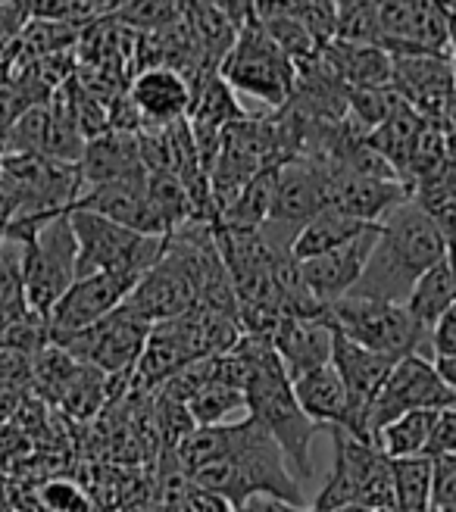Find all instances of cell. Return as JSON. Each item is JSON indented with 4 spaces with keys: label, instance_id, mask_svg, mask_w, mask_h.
<instances>
[{
    "label": "cell",
    "instance_id": "1",
    "mask_svg": "<svg viewBox=\"0 0 456 512\" xmlns=\"http://www.w3.org/2000/svg\"><path fill=\"white\" fill-rule=\"evenodd\" d=\"M441 260H447V244L435 219L416 200H407L378 225V241L369 256V266L350 297L407 303L416 281Z\"/></svg>",
    "mask_w": 456,
    "mask_h": 512
},
{
    "label": "cell",
    "instance_id": "43",
    "mask_svg": "<svg viewBox=\"0 0 456 512\" xmlns=\"http://www.w3.org/2000/svg\"><path fill=\"white\" fill-rule=\"evenodd\" d=\"M382 512H397V509H382Z\"/></svg>",
    "mask_w": 456,
    "mask_h": 512
},
{
    "label": "cell",
    "instance_id": "24",
    "mask_svg": "<svg viewBox=\"0 0 456 512\" xmlns=\"http://www.w3.org/2000/svg\"><path fill=\"white\" fill-rule=\"evenodd\" d=\"M453 303H456V275H453L450 260H441L435 269H428L416 281V288L407 300V310L428 331V335H432V328L438 325V319L450 310Z\"/></svg>",
    "mask_w": 456,
    "mask_h": 512
},
{
    "label": "cell",
    "instance_id": "14",
    "mask_svg": "<svg viewBox=\"0 0 456 512\" xmlns=\"http://www.w3.org/2000/svg\"><path fill=\"white\" fill-rule=\"evenodd\" d=\"M391 85L422 119L444 122L447 104L456 94L450 54H397Z\"/></svg>",
    "mask_w": 456,
    "mask_h": 512
},
{
    "label": "cell",
    "instance_id": "40",
    "mask_svg": "<svg viewBox=\"0 0 456 512\" xmlns=\"http://www.w3.org/2000/svg\"><path fill=\"white\" fill-rule=\"evenodd\" d=\"M444 128H447V132H456V94L450 97V104H447V113H444Z\"/></svg>",
    "mask_w": 456,
    "mask_h": 512
},
{
    "label": "cell",
    "instance_id": "28",
    "mask_svg": "<svg viewBox=\"0 0 456 512\" xmlns=\"http://www.w3.org/2000/svg\"><path fill=\"white\" fill-rule=\"evenodd\" d=\"M247 409V394L228 388V384H207L191 403H188V413L194 419L197 428H210V425H228L235 413Z\"/></svg>",
    "mask_w": 456,
    "mask_h": 512
},
{
    "label": "cell",
    "instance_id": "3",
    "mask_svg": "<svg viewBox=\"0 0 456 512\" xmlns=\"http://www.w3.org/2000/svg\"><path fill=\"white\" fill-rule=\"evenodd\" d=\"M332 434V472L316 494L310 512H335L344 506H366L372 512L394 509V463L372 441H363L344 428Z\"/></svg>",
    "mask_w": 456,
    "mask_h": 512
},
{
    "label": "cell",
    "instance_id": "41",
    "mask_svg": "<svg viewBox=\"0 0 456 512\" xmlns=\"http://www.w3.org/2000/svg\"><path fill=\"white\" fill-rule=\"evenodd\" d=\"M453 7V32H450V63H453V72H456V4Z\"/></svg>",
    "mask_w": 456,
    "mask_h": 512
},
{
    "label": "cell",
    "instance_id": "15",
    "mask_svg": "<svg viewBox=\"0 0 456 512\" xmlns=\"http://www.w3.org/2000/svg\"><path fill=\"white\" fill-rule=\"evenodd\" d=\"M328 166V163H325ZM328 210H338L363 225H382L397 207L413 200V191L397 178H372L328 166Z\"/></svg>",
    "mask_w": 456,
    "mask_h": 512
},
{
    "label": "cell",
    "instance_id": "32",
    "mask_svg": "<svg viewBox=\"0 0 456 512\" xmlns=\"http://www.w3.org/2000/svg\"><path fill=\"white\" fill-rule=\"evenodd\" d=\"M38 503L44 512H94V500L79 488L75 481L66 478H50L38 491Z\"/></svg>",
    "mask_w": 456,
    "mask_h": 512
},
{
    "label": "cell",
    "instance_id": "26",
    "mask_svg": "<svg viewBox=\"0 0 456 512\" xmlns=\"http://www.w3.org/2000/svg\"><path fill=\"white\" fill-rule=\"evenodd\" d=\"M435 416L438 413H407L394 419L391 425H385L375 434L372 444L382 450L391 463L394 459H413V456H428V444H432V428H435Z\"/></svg>",
    "mask_w": 456,
    "mask_h": 512
},
{
    "label": "cell",
    "instance_id": "37",
    "mask_svg": "<svg viewBox=\"0 0 456 512\" xmlns=\"http://www.w3.org/2000/svg\"><path fill=\"white\" fill-rule=\"evenodd\" d=\"M235 512H310V509L297 506L291 500H282V497H272V494H257V497H247Z\"/></svg>",
    "mask_w": 456,
    "mask_h": 512
},
{
    "label": "cell",
    "instance_id": "13",
    "mask_svg": "<svg viewBox=\"0 0 456 512\" xmlns=\"http://www.w3.org/2000/svg\"><path fill=\"white\" fill-rule=\"evenodd\" d=\"M332 366L338 369L347 397H350V434L369 441V413L372 403L382 394L385 381L391 378L397 360L382 353H372L360 344L347 341L344 335L335 331V353H332Z\"/></svg>",
    "mask_w": 456,
    "mask_h": 512
},
{
    "label": "cell",
    "instance_id": "7",
    "mask_svg": "<svg viewBox=\"0 0 456 512\" xmlns=\"http://www.w3.org/2000/svg\"><path fill=\"white\" fill-rule=\"evenodd\" d=\"M338 335L360 344L372 353L407 360V356H428V331L410 316L407 303H382L363 297H344L328 306Z\"/></svg>",
    "mask_w": 456,
    "mask_h": 512
},
{
    "label": "cell",
    "instance_id": "38",
    "mask_svg": "<svg viewBox=\"0 0 456 512\" xmlns=\"http://www.w3.org/2000/svg\"><path fill=\"white\" fill-rule=\"evenodd\" d=\"M13 216H16V203H13V197L4 188H0V250L7 247V235H10Z\"/></svg>",
    "mask_w": 456,
    "mask_h": 512
},
{
    "label": "cell",
    "instance_id": "5",
    "mask_svg": "<svg viewBox=\"0 0 456 512\" xmlns=\"http://www.w3.org/2000/svg\"><path fill=\"white\" fill-rule=\"evenodd\" d=\"M75 241H79V278L88 275H135L144 278L154 269L169 238H147L113 219L88 210L69 213Z\"/></svg>",
    "mask_w": 456,
    "mask_h": 512
},
{
    "label": "cell",
    "instance_id": "18",
    "mask_svg": "<svg viewBox=\"0 0 456 512\" xmlns=\"http://www.w3.org/2000/svg\"><path fill=\"white\" fill-rule=\"evenodd\" d=\"M272 347L291 381L328 366L335 353V325L328 319V310L325 316H310V319L285 316L272 338Z\"/></svg>",
    "mask_w": 456,
    "mask_h": 512
},
{
    "label": "cell",
    "instance_id": "30",
    "mask_svg": "<svg viewBox=\"0 0 456 512\" xmlns=\"http://www.w3.org/2000/svg\"><path fill=\"white\" fill-rule=\"evenodd\" d=\"M335 41L382 47L378 4H369V0H347V4H338V35H335Z\"/></svg>",
    "mask_w": 456,
    "mask_h": 512
},
{
    "label": "cell",
    "instance_id": "44",
    "mask_svg": "<svg viewBox=\"0 0 456 512\" xmlns=\"http://www.w3.org/2000/svg\"><path fill=\"white\" fill-rule=\"evenodd\" d=\"M435 512H438V509H435Z\"/></svg>",
    "mask_w": 456,
    "mask_h": 512
},
{
    "label": "cell",
    "instance_id": "36",
    "mask_svg": "<svg viewBox=\"0 0 456 512\" xmlns=\"http://www.w3.org/2000/svg\"><path fill=\"white\" fill-rule=\"evenodd\" d=\"M179 512H235V506L228 503L225 497L213 494V491H204V488H194L188 484V491L179 503Z\"/></svg>",
    "mask_w": 456,
    "mask_h": 512
},
{
    "label": "cell",
    "instance_id": "20",
    "mask_svg": "<svg viewBox=\"0 0 456 512\" xmlns=\"http://www.w3.org/2000/svg\"><path fill=\"white\" fill-rule=\"evenodd\" d=\"M144 163H141V150H138V135H122V132H107L94 141H88L82 163H79V175H82V197L88 191L107 188L116 182H125V178L144 175ZM79 197V200H82Z\"/></svg>",
    "mask_w": 456,
    "mask_h": 512
},
{
    "label": "cell",
    "instance_id": "34",
    "mask_svg": "<svg viewBox=\"0 0 456 512\" xmlns=\"http://www.w3.org/2000/svg\"><path fill=\"white\" fill-rule=\"evenodd\" d=\"M447 356H456V303L428 335V360H447Z\"/></svg>",
    "mask_w": 456,
    "mask_h": 512
},
{
    "label": "cell",
    "instance_id": "11",
    "mask_svg": "<svg viewBox=\"0 0 456 512\" xmlns=\"http://www.w3.org/2000/svg\"><path fill=\"white\" fill-rule=\"evenodd\" d=\"M382 47L397 54H450L453 7L432 0H385L378 4Z\"/></svg>",
    "mask_w": 456,
    "mask_h": 512
},
{
    "label": "cell",
    "instance_id": "10",
    "mask_svg": "<svg viewBox=\"0 0 456 512\" xmlns=\"http://www.w3.org/2000/svg\"><path fill=\"white\" fill-rule=\"evenodd\" d=\"M150 328L154 325L138 319L129 306L122 303L113 316L79 331V335L57 341V347H63L72 360L88 363L104 375H129V372H135V366L141 360Z\"/></svg>",
    "mask_w": 456,
    "mask_h": 512
},
{
    "label": "cell",
    "instance_id": "22",
    "mask_svg": "<svg viewBox=\"0 0 456 512\" xmlns=\"http://www.w3.org/2000/svg\"><path fill=\"white\" fill-rule=\"evenodd\" d=\"M422 122L425 119L410 104H400L369 135V147L394 169V175L400 178L403 185H407V169H410L413 150H416V141H419V132H422Z\"/></svg>",
    "mask_w": 456,
    "mask_h": 512
},
{
    "label": "cell",
    "instance_id": "35",
    "mask_svg": "<svg viewBox=\"0 0 456 512\" xmlns=\"http://www.w3.org/2000/svg\"><path fill=\"white\" fill-rule=\"evenodd\" d=\"M428 456H456V406H447L435 416L432 428V444H428Z\"/></svg>",
    "mask_w": 456,
    "mask_h": 512
},
{
    "label": "cell",
    "instance_id": "12",
    "mask_svg": "<svg viewBox=\"0 0 456 512\" xmlns=\"http://www.w3.org/2000/svg\"><path fill=\"white\" fill-rule=\"evenodd\" d=\"M135 275H88L75 278V285L63 294V300L50 313V344L79 335V331L104 322L138 288Z\"/></svg>",
    "mask_w": 456,
    "mask_h": 512
},
{
    "label": "cell",
    "instance_id": "42",
    "mask_svg": "<svg viewBox=\"0 0 456 512\" xmlns=\"http://www.w3.org/2000/svg\"><path fill=\"white\" fill-rule=\"evenodd\" d=\"M335 512H372L366 506H344V509H335Z\"/></svg>",
    "mask_w": 456,
    "mask_h": 512
},
{
    "label": "cell",
    "instance_id": "2",
    "mask_svg": "<svg viewBox=\"0 0 456 512\" xmlns=\"http://www.w3.org/2000/svg\"><path fill=\"white\" fill-rule=\"evenodd\" d=\"M185 478L194 488L225 497L235 509L257 494H272L303 506V488L291 472L288 456L275 444L272 434L250 416L232 422V438H228L222 459L188 472Z\"/></svg>",
    "mask_w": 456,
    "mask_h": 512
},
{
    "label": "cell",
    "instance_id": "9",
    "mask_svg": "<svg viewBox=\"0 0 456 512\" xmlns=\"http://www.w3.org/2000/svg\"><path fill=\"white\" fill-rule=\"evenodd\" d=\"M447 406H456V391L447 388V381L441 378L435 363L419 353L407 356V360H400L394 366L382 394H378V400L372 403L369 441L400 416L422 413V409H428V413H441Z\"/></svg>",
    "mask_w": 456,
    "mask_h": 512
},
{
    "label": "cell",
    "instance_id": "6",
    "mask_svg": "<svg viewBox=\"0 0 456 512\" xmlns=\"http://www.w3.org/2000/svg\"><path fill=\"white\" fill-rule=\"evenodd\" d=\"M219 75L235 88V94H247L272 110H282L297 88L294 60L269 38L257 16L238 32L235 47L219 66Z\"/></svg>",
    "mask_w": 456,
    "mask_h": 512
},
{
    "label": "cell",
    "instance_id": "31",
    "mask_svg": "<svg viewBox=\"0 0 456 512\" xmlns=\"http://www.w3.org/2000/svg\"><path fill=\"white\" fill-rule=\"evenodd\" d=\"M29 310L22 285V247L10 244L0 250V319H13Z\"/></svg>",
    "mask_w": 456,
    "mask_h": 512
},
{
    "label": "cell",
    "instance_id": "16",
    "mask_svg": "<svg viewBox=\"0 0 456 512\" xmlns=\"http://www.w3.org/2000/svg\"><path fill=\"white\" fill-rule=\"evenodd\" d=\"M375 241H378V225L369 228V232L360 235L357 241H350V244L325 253V256H316V260L300 263V275H303V281H307L310 294L322 306H335L338 300L350 297L353 288L360 285L366 266H369Z\"/></svg>",
    "mask_w": 456,
    "mask_h": 512
},
{
    "label": "cell",
    "instance_id": "25",
    "mask_svg": "<svg viewBox=\"0 0 456 512\" xmlns=\"http://www.w3.org/2000/svg\"><path fill=\"white\" fill-rule=\"evenodd\" d=\"M394 509L435 512V459H394Z\"/></svg>",
    "mask_w": 456,
    "mask_h": 512
},
{
    "label": "cell",
    "instance_id": "8",
    "mask_svg": "<svg viewBox=\"0 0 456 512\" xmlns=\"http://www.w3.org/2000/svg\"><path fill=\"white\" fill-rule=\"evenodd\" d=\"M22 285L29 310L50 322L54 306L79 278V241H75L69 213L44 222L22 241Z\"/></svg>",
    "mask_w": 456,
    "mask_h": 512
},
{
    "label": "cell",
    "instance_id": "4",
    "mask_svg": "<svg viewBox=\"0 0 456 512\" xmlns=\"http://www.w3.org/2000/svg\"><path fill=\"white\" fill-rule=\"evenodd\" d=\"M247 416L253 422H260L272 434L300 481L313 478L310 444L316 438L319 425H313L310 416L300 409V403L294 397V384H291L282 360H278L275 347L266 350V356L257 366V375H253L250 388H247Z\"/></svg>",
    "mask_w": 456,
    "mask_h": 512
},
{
    "label": "cell",
    "instance_id": "39",
    "mask_svg": "<svg viewBox=\"0 0 456 512\" xmlns=\"http://www.w3.org/2000/svg\"><path fill=\"white\" fill-rule=\"evenodd\" d=\"M432 363L441 372V378L447 381V388L456 391V356H447V360H432Z\"/></svg>",
    "mask_w": 456,
    "mask_h": 512
},
{
    "label": "cell",
    "instance_id": "17",
    "mask_svg": "<svg viewBox=\"0 0 456 512\" xmlns=\"http://www.w3.org/2000/svg\"><path fill=\"white\" fill-rule=\"evenodd\" d=\"M147 178H150V172L125 178V182H116L107 188L88 191L72 210L97 213V216L113 219V222L132 228V232H138V235H147V238H169V228L160 219L154 200H150Z\"/></svg>",
    "mask_w": 456,
    "mask_h": 512
},
{
    "label": "cell",
    "instance_id": "33",
    "mask_svg": "<svg viewBox=\"0 0 456 512\" xmlns=\"http://www.w3.org/2000/svg\"><path fill=\"white\" fill-rule=\"evenodd\" d=\"M435 509L456 512V456L435 459Z\"/></svg>",
    "mask_w": 456,
    "mask_h": 512
},
{
    "label": "cell",
    "instance_id": "23",
    "mask_svg": "<svg viewBox=\"0 0 456 512\" xmlns=\"http://www.w3.org/2000/svg\"><path fill=\"white\" fill-rule=\"evenodd\" d=\"M369 228L375 225H363L357 219H350L338 210H325L319 213L303 232L297 235L294 247H291V256L297 263H307V260H316V256H325V253H332L350 241H357L360 235H366Z\"/></svg>",
    "mask_w": 456,
    "mask_h": 512
},
{
    "label": "cell",
    "instance_id": "19",
    "mask_svg": "<svg viewBox=\"0 0 456 512\" xmlns=\"http://www.w3.org/2000/svg\"><path fill=\"white\" fill-rule=\"evenodd\" d=\"M129 97L144 119V128H163L188 119L194 91L175 69L157 66L135 75L129 82Z\"/></svg>",
    "mask_w": 456,
    "mask_h": 512
},
{
    "label": "cell",
    "instance_id": "21",
    "mask_svg": "<svg viewBox=\"0 0 456 512\" xmlns=\"http://www.w3.org/2000/svg\"><path fill=\"white\" fill-rule=\"evenodd\" d=\"M291 384H294V397L300 409L310 416L313 425L350 431V397L332 363L294 378Z\"/></svg>",
    "mask_w": 456,
    "mask_h": 512
},
{
    "label": "cell",
    "instance_id": "29",
    "mask_svg": "<svg viewBox=\"0 0 456 512\" xmlns=\"http://www.w3.org/2000/svg\"><path fill=\"white\" fill-rule=\"evenodd\" d=\"M403 104V97L391 88H350L347 94V119L353 125H360L363 132H375L397 107Z\"/></svg>",
    "mask_w": 456,
    "mask_h": 512
},
{
    "label": "cell",
    "instance_id": "27",
    "mask_svg": "<svg viewBox=\"0 0 456 512\" xmlns=\"http://www.w3.org/2000/svg\"><path fill=\"white\" fill-rule=\"evenodd\" d=\"M110 403V394H107V375L88 366V363H79L72 372V378L66 381L63 394L57 397V406L63 409L66 416L72 419H91L100 413V406Z\"/></svg>",
    "mask_w": 456,
    "mask_h": 512
}]
</instances>
